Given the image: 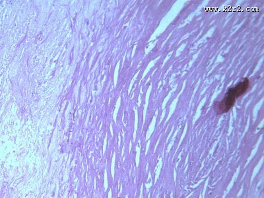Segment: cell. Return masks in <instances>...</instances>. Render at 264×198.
Masks as SVG:
<instances>
[{"label": "cell", "instance_id": "6da1fadb", "mask_svg": "<svg viewBox=\"0 0 264 198\" xmlns=\"http://www.w3.org/2000/svg\"><path fill=\"white\" fill-rule=\"evenodd\" d=\"M241 94L236 86L230 88L223 100L215 104V109L217 114H220L228 112L233 107L236 98L242 95Z\"/></svg>", "mask_w": 264, "mask_h": 198}]
</instances>
